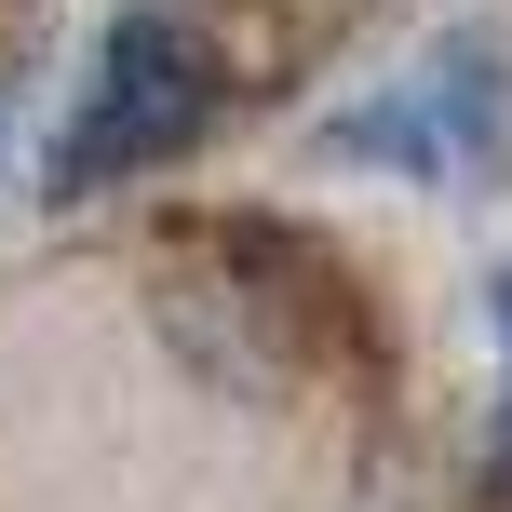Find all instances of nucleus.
Instances as JSON below:
<instances>
[{"label": "nucleus", "instance_id": "f257e3e1", "mask_svg": "<svg viewBox=\"0 0 512 512\" xmlns=\"http://www.w3.org/2000/svg\"><path fill=\"white\" fill-rule=\"evenodd\" d=\"M216 122V54L189 14H162V0H135V14H108L95 68H81V108L68 135H54V203H81V189H122V176H162V162H189Z\"/></svg>", "mask_w": 512, "mask_h": 512}, {"label": "nucleus", "instance_id": "f03ea898", "mask_svg": "<svg viewBox=\"0 0 512 512\" xmlns=\"http://www.w3.org/2000/svg\"><path fill=\"white\" fill-rule=\"evenodd\" d=\"M324 149L337 162H405L418 189H472V176H499V149H512V81H499V54L459 27V41L418 54V81H391L378 108L324 122Z\"/></svg>", "mask_w": 512, "mask_h": 512}, {"label": "nucleus", "instance_id": "7ed1b4c3", "mask_svg": "<svg viewBox=\"0 0 512 512\" xmlns=\"http://www.w3.org/2000/svg\"><path fill=\"white\" fill-rule=\"evenodd\" d=\"M486 297H499V459H486V512H512V270Z\"/></svg>", "mask_w": 512, "mask_h": 512}]
</instances>
